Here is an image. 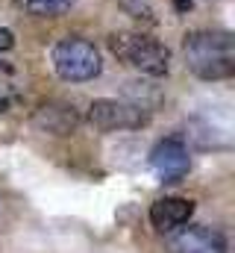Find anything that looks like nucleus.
<instances>
[{
	"label": "nucleus",
	"instance_id": "9",
	"mask_svg": "<svg viewBox=\"0 0 235 253\" xmlns=\"http://www.w3.org/2000/svg\"><path fill=\"white\" fill-rule=\"evenodd\" d=\"M18 100V74L15 68L0 62V112H6Z\"/></svg>",
	"mask_w": 235,
	"mask_h": 253
},
{
	"label": "nucleus",
	"instance_id": "5",
	"mask_svg": "<svg viewBox=\"0 0 235 253\" xmlns=\"http://www.w3.org/2000/svg\"><path fill=\"white\" fill-rule=\"evenodd\" d=\"M150 168L159 177V183H165V186L185 180L191 171V156H188L185 141L179 135H168V138L156 141L150 150Z\"/></svg>",
	"mask_w": 235,
	"mask_h": 253
},
{
	"label": "nucleus",
	"instance_id": "2",
	"mask_svg": "<svg viewBox=\"0 0 235 253\" xmlns=\"http://www.w3.org/2000/svg\"><path fill=\"white\" fill-rule=\"evenodd\" d=\"M109 47L118 59L147 77H165L171 71V50L144 33H115Z\"/></svg>",
	"mask_w": 235,
	"mask_h": 253
},
{
	"label": "nucleus",
	"instance_id": "1",
	"mask_svg": "<svg viewBox=\"0 0 235 253\" xmlns=\"http://www.w3.org/2000/svg\"><path fill=\"white\" fill-rule=\"evenodd\" d=\"M182 56L185 68L206 83L230 80L235 74V42L230 33L221 30H197L185 36Z\"/></svg>",
	"mask_w": 235,
	"mask_h": 253
},
{
	"label": "nucleus",
	"instance_id": "3",
	"mask_svg": "<svg viewBox=\"0 0 235 253\" xmlns=\"http://www.w3.org/2000/svg\"><path fill=\"white\" fill-rule=\"evenodd\" d=\"M50 59H53V71L65 83H88L103 68L97 47L85 39H77V36H68V39L56 42Z\"/></svg>",
	"mask_w": 235,
	"mask_h": 253
},
{
	"label": "nucleus",
	"instance_id": "11",
	"mask_svg": "<svg viewBox=\"0 0 235 253\" xmlns=\"http://www.w3.org/2000/svg\"><path fill=\"white\" fill-rule=\"evenodd\" d=\"M12 44H15V36H12V30H6V27H0V53H6V50H12Z\"/></svg>",
	"mask_w": 235,
	"mask_h": 253
},
{
	"label": "nucleus",
	"instance_id": "4",
	"mask_svg": "<svg viewBox=\"0 0 235 253\" xmlns=\"http://www.w3.org/2000/svg\"><path fill=\"white\" fill-rule=\"evenodd\" d=\"M88 121L100 132H120V129H141L147 124V112L135 103H123L112 97H100L88 106Z\"/></svg>",
	"mask_w": 235,
	"mask_h": 253
},
{
	"label": "nucleus",
	"instance_id": "10",
	"mask_svg": "<svg viewBox=\"0 0 235 253\" xmlns=\"http://www.w3.org/2000/svg\"><path fill=\"white\" fill-rule=\"evenodd\" d=\"M30 15H41V18H50V15H59L71 6V0H18Z\"/></svg>",
	"mask_w": 235,
	"mask_h": 253
},
{
	"label": "nucleus",
	"instance_id": "7",
	"mask_svg": "<svg viewBox=\"0 0 235 253\" xmlns=\"http://www.w3.org/2000/svg\"><path fill=\"white\" fill-rule=\"evenodd\" d=\"M194 215V200L188 197H159L153 206H150V224L159 230V233H174L182 224H188V218Z\"/></svg>",
	"mask_w": 235,
	"mask_h": 253
},
{
	"label": "nucleus",
	"instance_id": "6",
	"mask_svg": "<svg viewBox=\"0 0 235 253\" xmlns=\"http://www.w3.org/2000/svg\"><path fill=\"white\" fill-rule=\"evenodd\" d=\"M171 253H230V242L218 227L191 224L176 230L168 242Z\"/></svg>",
	"mask_w": 235,
	"mask_h": 253
},
{
	"label": "nucleus",
	"instance_id": "8",
	"mask_svg": "<svg viewBox=\"0 0 235 253\" xmlns=\"http://www.w3.org/2000/svg\"><path fill=\"white\" fill-rule=\"evenodd\" d=\"M36 124L47 132H56V135H68L74 126L79 124L74 106H65V103H50V106H41L39 115H36Z\"/></svg>",
	"mask_w": 235,
	"mask_h": 253
}]
</instances>
